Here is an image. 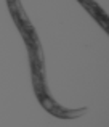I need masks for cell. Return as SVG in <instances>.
<instances>
[{"label": "cell", "mask_w": 109, "mask_h": 127, "mask_svg": "<svg viewBox=\"0 0 109 127\" xmlns=\"http://www.w3.org/2000/svg\"><path fill=\"white\" fill-rule=\"evenodd\" d=\"M10 8V15H11L13 21H15L18 31L21 32L22 40L29 52V61H31V72H32V84H34V92L37 95L40 105L51 113L56 118H79V114L85 113V109H66L61 108L58 103L50 96L47 90V81H45V66H44V53H42V47L39 42L35 28L31 24L27 15H26L24 8H22L19 0H6Z\"/></svg>", "instance_id": "6da1fadb"}, {"label": "cell", "mask_w": 109, "mask_h": 127, "mask_svg": "<svg viewBox=\"0 0 109 127\" xmlns=\"http://www.w3.org/2000/svg\"><path fill=\"white\" fill-rule=\"evenodd\" d=\"M79 3H80V5L84 6L95 19H96L98 24L109 34V16L103 11V8H101L95 0H79Z\"/></svg>", "instance_id": "7a4b0ae2"}]
</instances>
